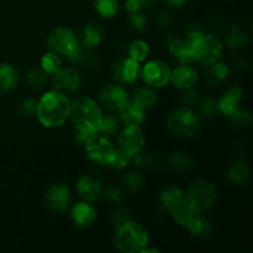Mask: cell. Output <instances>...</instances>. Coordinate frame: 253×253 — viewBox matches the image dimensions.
Masks as SVG:
<instances>
[{
	"instance_id": "cell-46",
	"label": "cell",
	"mask_w": 253,
	"mask_h": 253,
	"mask_svg": "<svg viewBox=\"0 0 253 253\" xmlns=\"http://www.w3.org/2000/svg\"><path fill=\"white\" fill-rule=\"evenodd\" d=\"M185 1H187V0H166L167 5H169V6H173V7L182 6L183 4H185Z\"/></svg>"
},
{
	"instance_id": "cell-30",
	"label": "cell",
	"mask_w": 253,
	"mask_h": 253,
	"mask_svg": "<svg viewBox=\"0 0 253 253\" xmlns=\"http://www.w3.org/2000/svg\"><path fill=\"white\" fill-rule=\"evenodd\" d=\"M127 53L131 59L141 63V62L147 58L148 53H150V47H148L147 42L142 41V40H136V41L130 43Z\"/></svg>"
},
{
	"instance_id": "cell-7",
	"label": "cell",
	"mask_w": 253,
	"mask_h": 253,
	"mask_svg": "<svg viewBox=\"0 0 253 253\" xmlns=\"http://www.w3.org/2000/svg\"><path fill=\"white\" fill-rule=\"evenodd\" d=\"M185 198L198 210H207L216 202L217 188L214 183L209 180L198 179L188 187Z\"/></svg>"
},
{
	"instance_id": "cell-14",
	"label": "cell",
	"mask_w": 253,
	"mask_h": 253,
	"mask_svg": "<svg viewBox=\"0 0 253 253\" xmlns=\"http://www.w3.org/2000/svg\"><path fill=\"white\" fill-rule=\"evenodd\" d=\"M71 202V194L68 188L62 183L49 185L44 193V204L52 211H64Z\"/></svg>"
},
{
	"instance_id": "cell-11",
	"label": "cell",
	"mask_w": 253,
	"mask_h": 253,
	"mask_svg": "<svg viewBox=\"0 0 253 253\" xmlns=\"http://www.w3.org/2000/svg\"><path fill=\"white\" fill-rule=\"evenodd\" d=\"M53 88L61 93H73L81 88L83 83V77L79 73L78 69L72 68H61L57 73L53 74Z\"/></svg>"
},
{
	"instance_id": "cell-24",
	"label": "cell",
	"mask_w": 253,
	"mask_h": 253,
	"mask_svg": "<svg viewBox=\"0 0 253 253\" xmlns=\"http://www.w3.org/2000/svg\"><path fill=\"white\" fill-rule=\"evenodd\" d=\"M250 177H251V168L244 161H237V162L232 163L229 173H227V178L230 182L237 185L246 184L250 180Z\"/></svg>"
},
{
	"instance_id": "cell-42",
	"label": "cell",
	"mask_w": 253,
	"mask_h": 253,
	"mask_svg": "<svg viewBox=\"0 0 253 253\" xmlns=\"http://www.w3.org/2000/svg\"><path fill=\"white\" fill-rule=\"evenodd\" d=\"M170 163L177 168H185L190 165V158L185 153L177 152L173 153L170 157Z\"/></svg>"
},
{
	"instance_id": "cell-29",
	"label": "cell",
	"mask_w": 253,
	"mask_h": 253,
	"mask_svg": "<svg viewBox=\"0 0 253 253\" xmlns=\"http://www.w3.org/2000/svg\"><path fill=\"white\" fill-rule=\"evenodd\" d=\"M226 42H227V46H229L230 48H239V47H244L247 42V36L244 27L240 26V25H235V26H232L231 29L227 31Z\"/></svg>"
},
{
	"instance_id": "cell-23",
	"label": "cell",
	"mask_w": 253,
	"mask_h": 253,
	"mask_svg": "<svg viewBox=\"0 0 253 253\" xmlns=\"http://www.w3.org/2000/svg\"><path fill=\"white\" fill-rule=\"evenodd\" d=\"M183 199H184V194L175 185H168L165 189H162L160 194L161 207L168 211H172Z\"/></svg>"
},
{
	"instance_id": "cell-21",
	"label": "cell",
	"mask_w": 253,
	"mask_h": 253,
	"mask_svg": "<svg viewBox=\"0 0 253 253\" xmlns=\"http://www.w3.org/2000/svg\"><path fill=\"white\" fill-rule=\"evenodd\" d=\"M188 230H189V234L193 237L198 240H204L207 237L210 236L212 231L211 222L207 219L205 216H203L200 212H198L192 220L187 224Z\"/></svg>"
},
{
	"instance_id": "cell-32",
	"label": "cell",
	"mask_w": 253,
	"mask_h": 253,
	"mask_svg": "<svg viewBox=\"0 0 253 253\" xmlns=\"http://www.w3.org/2000/svg\"><path fill=\"white\" fill-rule=\"evenodd\" d=\"M94 6L99 15L103 17H111L118 12L119 1L118 0H95Z\"/></svg>"
},
{
	"instance_id": "cell-41",
	"label": "cell",
	"mask_w": 253,
	"mask_h": 253,
	"mask_svg": "<svg viewBox=\"0 0 253 253\" xmlns=\"http://www.w3.org/2000/svg\"><path fill=\"white\" fill-rule=\"evenodd\" d=\"M105 198L109 203H111V204H118V203L123 202L124 194L118 187H110L106 189Z\"/></svg>"
},
{
	"instance_id": "cell-40",
	"label": "cell",
	"mask_w": 253,
	"mask_h": 253,
	"mask_svg": "<svg viewBox=\"0 0 253 253\" xmlns=\"http://www.w3.org/2000/svg\"><path fill=\"white\" fill-rule=\"evenodd\" d=\"M155 2L156 0H127L126 1V9H127L128 12L140 11L141 9L151 6Z\"/></svg>"
},
{
	"instance_id": "cell-37",
	"label": "cell",
	"mask_w": 253,
	"mask_h": 253,
	"mask_svg": "<svg viewBox=\"0 0 253 253\" xmlns=\"http://www.w3.org/2000/svg\"><path fill=\"white\" fill-rule=\"evenodd\" d=\"M124 183L126 187L131 190H137L142 188L143 185V178L141 177L138 173H127L124 178Z\"/></svg>"
},
{
	"instance_id": "cell-25",
	"label": "cell",
	"mask_w": 253,
	"mask_h": 253,
	"mask_svg": "<svg viewBox=\"0 0 253 253\" xmlns=\"http://www.w3.org/2000/svg\"><path fill=\"white\" fill-rule=\"evenodd\" d=\"M229 74V67L222 62H214L207 66L205 69V82L210 85H216L220 84L222 81H225Z\"/></svg>"
},
{
	"instance_id": "cell-2",
	"label": "cell",
	"mask_w": 253,
	"mask_h": 253,
	"mask_svg": "<svg viewBox=\"0 0 253 253\" xmlns=\"http://www.w3.org/2000/svg\"><path fill=\"white\" fill-rule=\"evenodd\" d=\"M69 116L77 130L98 133L100 130L103 113L98 104L89 96H78L71 101Z\"/></svg>"
},
{
	"instance_id": "cell-20",
	"label": "cell",
	"mask_w": 253,
	"mask_h": 253,
	"mask_svg": "<svg viewBox=\"0 0 253 253\" xmlns=\"http://www.w3.org/2000/svg\"><path fill=\"white\" fill-rule=\"evenodd\" d=\"M121 121L126 126H138L145 119V109L131 99L120 109Z\"/></svg>"
},
{
	"instance_id": "cell-8",
	"label": "cell",
	"mask_w": 253,
	"mask_h": 253,
	"mask_svg": "<svg viewBox=\"0 0 253 253\" xmlns=\"http://www.w3.org/2000/svg\"><path fill=\"white\" fill-rule=\"evenodd\" d=\"M85 151L89 160L94 161L100 166H109L115 155L116 148L105 137V135L100 136L96 133L85 143Z\"/></svg>"
},
{
	"instance_id": "cell-15",
	"label": "cell",
	"mask_w": 253,
	"mask_h": 253,
	"mask_svg": "<svg viewBox=\"0 0 253 253\" xmlns=\"http://www.w3.org/2000/svg\"><path fill=\"white\" fill-rule=\"evenodd\" d=\"M77 190L85 202H94L103 193V182L96 174L82 175L77 182Z\"/></svg>"
},
{
	"instance_id": "cell-33",
	"label": "cell",
	"mask_w": 253,
	"mask_h": 253,
	"mask_svg": "<svg viewBox=\"0 0 253 253\" xmlns=\"http://www.w3.org/2000/svg\"><path fill=\"white\" fill-rule=\"evenodd\" d=\"M26 79L30 85L34 88H40V86L44 85V83L47 82V73L43 69L34 68L27 73Z\"/></svg>"
},
{
	"instance_id": "cell-13",
	"label": "cell",
	"mask_w": 253,
	"mask_h": 253,
	"mask_svg": "<svg viewBox=\"0 0 253 253\" xmlns=\"http://www.w3.org/2000/svg\"><path fill=\"white\" fill-rule=\"evenodd\" d=\"M111 74L120 83L133 84L141 76L140 63L131 59L130 57L119 59L111 66Z\"/></svg>"
},
{
	"instance_id": "cell-31",
	"label": "cell",
	"mask_w": 253,
	"mask_h": 253,
	"mask_svg": "<svg viewBox=\"0 0 253 253\" xmlns=\"http://www.w3.org/2000/svg\"><path fill=\"white\" fill-rule=\"evenodd\" d=\"M41 68L46 72L47 74H54L62 68V61L58 54L54 52H48L43 54L41 58Z\"/></svg>"
},
{
	"instance_id": "cell-19",
	"label": "cell",
	"mask_w": 253,
	"mask_h": 253,
	"mask_svg": "<svg viewBox=\"0 0 253 253\" xmlns=\"http://www.w3.org/2000/svg\"><path fill=\"white\" fill-rule=\"evenodd\" d=\"M72 219L77 226H90L94 220L96 219L95 208L86 203H78L72 209Z\"/></svg>"
},
{
	"instance_id": "cell-6",
	"label": "cell",
	"mask_w": 253,
	"mask_h": 253,
	"mask_svg": "<svg viewBox=\"0 0 253 253\" xmlns=\"http://www.w3.org/2000/svg\"><path fill=\"white\" fill-rule=\"evenodd\" d=\"M193 47V58L199 63L208 66L220 58L222 52V43L214 35L202 34L190 42Z\"/></svg>"
},
{
	"instance_id": "cell-12",
	"label": "cell",
	"mask_w": 253,
	"mask_h": 253,
	"mask_svg": "<svg viewBox=\"0 0 253 253\" xmlns=\"http://www.w3.org/2000/svg\"><path fill=\"white\" fill-rule=\"evenodd\" d=\"M99 99L106 110L120 111V109L127 103L128 95L125 88L116 84H109L104 86L99 93Z\"/></svg>"
},
{
	"instance_id": "cell-38",
	"label": "cell",
	"mask_w": 253,
	"mask_h": 253,
	"mask_svg": "<svg viewBox=\"0 0 253 253\" xmlns=\"http://www.w3.org/2000/svg\"><path fill=\"white\" fill-rule=\"evenodd\" d=\"M131 161V158L128 157L126 153H124L121 150H116L115 155H114L113 160H111L110 165L115 169H121V168H125L128 165V162Z\"/></svg>"
},
{
	"instance_id": "cell-45",
	"label": "cell",
	"mask_w": 253,
	"mask_h": 253,
	"mask_svg": "<svg viewBox=\"0 0 253 253\" xmlns=\"http://www.w3.org/2000/svg\"><path fill=\"white\" fill-rule=\"evenodd\" d=\"M113 220L114 222H115L116 227H119L120 225H123L124 222L128 221V212L126 211V210H119V211L114 212L113 215Z\"/></svg>"
},
{
	"instance_id": "cell-35",
	"label": "cell",
	"mask_w": 253,
	"mask_h": 253,
	"mask_svg": "<svg viewBox=\"0 0 253 253\" xmlns=\"http://www.w3.org/2000/svg\"><path fill=\"white\" fill-rule=\"evenodd\" d=\"M230 121H231L232 125H235L236 127H247V126L251 125L252 118L246 110H242V109H239L234 115L230 116Z\"/></svg>"
},
{
	"instance_id": "cell-22",
	"label": "cell",
	"mask_w": 253,
	"mask_h": 253,
	"mask_svg": "<svg viewBox=\"0 0 253 253\" xmlns=\"http://www.w3.org/2000/svg\"><path fill=\"white\" fill-rule=\"evenodd\" d=\"M172 215L173 219L177 224L182 225V226H187L188 222L198 214L200 212V210H198L187 198L184 197V199L172 210Z\"/></svg>"
},
{
	"instance_id": "cell-9",
	"label": "cell",
	"mask_w": 253,
	"mask_h": 253,
	"mask_svg": "<svg viewBox=\"0 0 253 253\" xmlns=\"http://www.w3.org/2000/svg\"><path fill=\"white\" fill-rule=\"evenodd\" d=\"M119 150L132 160L136 155L141 153L145 146V136L138 126H126L121 135L119 136Z\"/></svg>"
},
{
	"instance_id": "cell-36",
	"label": "cell",
	"mask_w": 253,
	"mask_h": 253,
	"mask_svg": "<svg viewBox=\"0 0 253 253\" xmlns=\"http://www.w3.org/2000/svg\"><path fill=\"white\" fill-rule=\"evenodd\" d=\"M116 130H118V120L111 115H103L99 131L105 135H111V133L116 132Z\"/></svg>"
},
{
	"instance_id": "cell-43",
	"label": "cell",
	"mask_w": 253,
	"mask_h": 253,
	"mask_svg": "<svg viewBox=\"0 0 253 253\" xmlns=\"http://www.w3.org/2000/svg\"><path fill=\"white\" fill-rule=\"evenodd\" d=\"M37 103L35 99H25L21 104V110L22 113L26 115H34L36 113Z\"/></svg>"
},
{
	"instance_id": "cell-5",
	"label": "cell",
	"mask_w": 253,
	"mask_h": 253,
	"mask_svg": "<svg viewBox=\"0 0 253 253\" xmlns=\"http://www.w3.org/2000/svg\"><path fill=\"white\" fill-rule=\"evenodd\" d=\"M167 126L178 137L189 138L199 131L200 119L190 109H177L168 116Z\"/></svg>"
},
{
	"instance_id": "cell-39",
	"label": "cell",
	"mask_w": 253,
	"mask_h": 253,
	"mask_svg": "<svg viewBox=\"0 0 253 253\" xmlns=\"http://www.w3.org/2000/svg\"><path fill=\"white\" fill-rule=\"evenodd\" d=\"M130 26L135 31L142 32L146 29V16L140 11L131 12L130 16Z\"/></svg>"
},
{
	"instance_id": "cell-34",
	"label": "cell",
	"mask_w": 253,
	"mask_h": 253,
	"mask_svg": "<svg viewBox=\"0 0 253 253\" xmlns=\"http://www.w3.org/2000/svg\"><path fill=\"white\" fill-rule=\"evenodd\" d=\"M200 111H202L203 116L207 119H214L215 116L219 114V106L214 99L207 98L200 103Z\"/></svg>"
},
{
	"instance_id": "cell-28",
	"label": "cell",
	"mask_w": 253,
	"mask_h": 253,
	"mask_svg": "<svg viewBox=\"0 0 253 253\" xmlns=\"http://www.w3.org/2000/svg\"><path fill=\"white\" fill-rule=\"evenodd\" d=\"M103 36V29L96 24H89L84 27L82 35V46L85 48H93L98 46Z\"/></svg>"
},
{
	"instance_id": "cell-17",
	"label": "cell",
	"mask_w": 253,
	"mask_h": 253,
	"mask_svg": "<svg viewBox=\"0 0 253 253\" xmlns=\"http://www.w3.org/2000/svg\"><path fill=\"white\" fill-rule=\"evenodd\" d=\"M169 81L172 82L173 85L179 89H183V90L192 88L198 81L197 71L190 66L182 64V66H178L177 68H174V71H170Z\"/></svg>"
},
{
	"instance_id": "cell-3",
	"label": "cell",
	"mask_w": 253,
	"mask_h": 253,
	"mask_svg": "<svg viewBox=\"0 0 253 253\" xmlns=\"http://www.w3.org/2000/svg\"><path fill=\"white\" fill-rule=\"evenodd\" d=\"M148 240L145 227L138 222L128 220L118 227L114 244L124 252L137 253L148 246Z\"/></svg>"
},
{
	"instance_id": "cell-18",
	"label": "cell",
	"mask_w": 253,
	"mask_h": 253,
	"mask_svg": "<svg viewBox=\"0 0 253 253\" xmlns=\"http://www.w3.org/2000/svg\"><path fill=\"white\" fill-rule=\"evenodd\" d=\"M168 51L173 57L180 63L185 64L188 62L194 61L193 58V47L188 40L177 39V37H169L167 41Z\"/></svg>"
},
{
	"instance_id": "cell-26",
	"label": "cell",
	"mask_w": 253,
	"mask_h": 253,
	"mask_svg": "<svg viewBox=\"0 0 253 253\" xmlns=\"http://www.w3.org/2000/svg\"><path fill=\"white\" fill-rule=\"evenodd\" d=\"M19 76L16 69L7 63L0 64V91H10L16 86Z\"/></svg>"
},
{
	"instance_id": "cell-27",
	"label": "cell",
	"mask_w": 253,
	"mask_h": 253,
	"mask_svg": "<svg viewBox=\"0 0 253 253\" xmlns=\"http://www.w3.org/2000/svg\"><path fill=\"white\" fill-rule=\"evenodd\" d=\"M132 100L146 110L157 103V94L151 86H138L133 91Z\"/></svg>"
},
{
	"instance_id": "cell-1",
	"label": "cell",
	"mask_w": 253,
	"mask_h": 253,
	"mask_svg": "<svg viewBox=\"0 0 253 253\" xmlns=\"http://www.w3.org/2000/svg\"><path fill=\"white\" fill-rule=\"evenodd\" d=\"M71 111V101L58 90L47 91L37 101L36 114L39 121L48 128H56L66 123Z\"/></svg>"
},
{
	"instance_id": "cell-10",
	"label": "cell",
	"mask_w": 253,
	"mask_h": 253,
	"mask_svg": "<svg viewBox=\"0 0 253 253\" xmlns=\"http://www.w3.org/2000/svg\"><path fill=\"white\" fill-rule=\"evenodd\" d=\"M143 81L152 88H161L167 85L170 79V69L165 62L151 61L141 69Z\"/></svg>"
},
{
	"instance_id": "cell-4",
	"label": "cell",
	"mask_w": 253,
	"mask_h": 253,
	"mask_svg": "<svg viewBox=\"0 0 253 253\" xmlns=\"http://www.w3.org/2000/svg\"><path fill=\"white\" fill-rule=\"evenodd\" d=\"M47 44L52 52L63 54L71 62H81L84 59L83 46H81L76 35L67 27L53 30L47 39Z\"/></svg>"
},
{
	"instance_id": "cell-16",
	"label": "cell",
	"mask_w": 253,
	"mask_h": 253,
	"mask_svg": "<svg viewBox=\"0 0 253 253\" xmlns=\"http://www.w3.org/2000/svg\"><path fill=\"white\" fill-rule=\"evenodd\" d=\"M242 100V89L239 85H235L230 88L221 98L217 101V106L219 110L221 111L224 115L230 118L234 115L237 110L240 109V103Z\"/></svg>"
},
{
	"instance_id": "cell-44",
	"label": "cell",
	"mask_w": 253,
	"mask_h": 253,
	"mask_svg": "<svg viewBox=\"0 0 253 253\" xmlns=\"http://www.w3.org/2000/svg\"><path fill=\"white\" fill-rule=\"evenodd\" d=\"M184 90L185 91L182 95L183 104H185V105H192V104H194L197 101V93L192 88L184 89Z\"/></svg>"
}]
</instances>
